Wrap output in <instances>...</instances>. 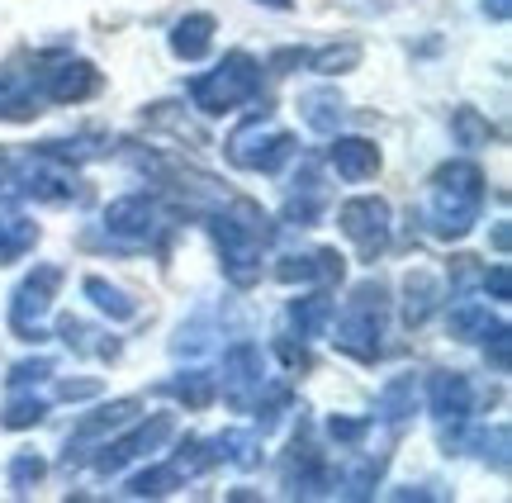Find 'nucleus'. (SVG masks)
I'll list each match as a JSON object with an SVG mask.
<instances>
[{"mask_svg":"<svg viewBox=\"0 0 512 503\" xmlns=\"http://www.w3.org/2000/svg\"><path fill=\"white\" fill-rule=\"evenodd\" d=\"M328 162L342 181L356 186V181H370V176L380 171V148H375L370 138H332Z\"/></svg>","mask_w":512,"mask_h":503,"instance_id":"obj_20","label":"nucleus"},{"mask_svg":"<svg viewBox=\"0 0 512 503\" xmlns=\"http://www.w3.org/2000/svg\"><path fill=\"white\" fill-rule=\"evenodd\" d=\"M181 470L171 466V461H162V466H147V470H138L133 480H128V494L133 499H166V494H176L181 489Z\"/></svg>","mask_w":512,"mask_h":503,"instance_id":"obj_32","label":"nucleus"},{"mask_svg":"<svg viewBox=\"0 0 512 503\" xmlns=\"http://www.w3.org/2000/svg\"><path fill=\"white\" fill-rule=\"evenodd\" d=\"M43 105V67H24V62H10L5 72H0V119H15V124H24V119H34V114Z\"/></svg>","mask_w":512,"mask_h":503,"instance_id":"obj_14","label":"nucleus"},{"mask_svg":"<svg viewBox=\"0 0 512 503\" xmlns=\"http://www.w3.org/2000/svg\"><path fill=\"white\" fill-rule=\"evenodd\" d=\"M43 475H48V461L34 456V451H19L15 461H10V489H15V499H29Z\"/></svg>","mask_w":512,"mask_h":503,"instance_id":"obj_39","label":"nucleus"},{"mask_svg":"<svg viewBox=\"0 0 512 503\" xmlns=\"http://www.w3.org/2000/svg\"><path fill=\"white\" fill-rule=\"evenodd\" d=\"M38 243V224L24 214H0V266H15Z\"/></svg>","mask_w":512,"mask_h":503,"instance_id":"obj_29","label":"nucleus"},{"mask_svg":"<svg viewBox=\"0 0 512 503\" xmlns=\"http://www.w3.org/2000/svg\"><path fill=\"white\" fill-rule=\"evenodd\" d=\"M38 152L53 157V162H67V167H81V162H95V157H110V138H100V133L48 138V143H38Z\"/></svg>","mask_w":512,"mask_h":503,"instance_id":"obj_27","label":"nucleus"},{"mask_svg":"<svg viewBox=\"0 0 512 503\" xmlns=\"http://www.w3.org/2000/svg\"><path fill=\"white\" fill-rule=\"evenodd\" d=\"M479 209H484V171L475 162H441L427 195V233L456 243L479 224Z\"/></svg>","mask_w":512,"mask_h":503,"instance_id":"obj_2","label":"nucleus"},{"mask_svg":"<svg viewBox=\"0 0 512 503\" xmlns=\"http://www.w3.org/2000/svg\"><path fill=\"white\" fill-rule=\"evenodd\" d=\"M484 15H489V19H498V24H503V19L512 15V0H484Z\"/></svg>","mask_w":512,"mask_h":503,"instance_id":"obj_47","label":"nucleus"},{"mask_svg":"<svg viewBox=\"0 0 512 503\" xmlns=\"http://www.w3.org/2000/svg\"><path fill=\"white\" fill-rule=\"evenodd\" d=\"M152 394L181 399L185 409H209L214 394H219V385H214L209 371H181V375H171V380H162V385H152Z\"/></svg>","mask_w":512,"mask_h":503,"instance_id":"obj_26","label":"nucleus"},{"mask_svg":"<svg viewBox=\"0 0 512 503\" xmlns=\"http://www.w3.org/2000/svg\"><path fill=\"white\" fill-rule=\"evenodd\" d=\"M384 475V456H351L342 470H332V494L337 499H375Z\"/></svg>","mask_w":512,"mask_h":503,"instance_id":"obj_22","label":"nucleus"},{"mask_svg":"<svg viewBox=\"0 0 512 503\" xmlns=\"http://www.w3.org/2000/svg\"><path fill=\"white\" fill-rule=\"evenodd\" d=\"M209 447H214V456H219V461H233L238 470H256V466H261V432L223 428Z\"/></svg>","mask_w":512,"mask_h":503,"instance_id":"obj_28","label":"nucleus"},{"mask_svg":"<svg viewBox=\"0 0 512 503\" xmlns=\"http://www.w3.org/2000/svg\"><path fill=\"white\" fill-rule=\"evenodd\" d=\"M214 337H219V328L209 323V314L190 318V323H181V333H176V342H171V352L176 356H200L214 347Z\"/></svg>","mask_w":512,"mask_h":503,"instance_id":"obj_37","label":"nucleus"},{"mask_svg":"<svg viewBox=\"0 0 512 503\" xmlns=\"http://www.w3.org/2000/svg\"><path fill=\"white\" fill-rule=\"evenodd\" d=\"M446 323H451V337H460V342H484L498 328V318L484 304H475V299H460Z\"/></svg>","mask_w":512,"mask_h":503,"instance_id":"obj_30","label":"nucleus"},{"mask_svg":"<svg viewBox=\"0 0 512 503\" xmlns=\"http://www.w3.org/2000/svg\"><path fill=\"white\" fill-rule=\"evenodd\" d=\"M57 342L67 347L72 356H95V361H119V337L100 333V328H91V323H81V318H57Z\"/></svg>","mask_w":512,"mask_h":503,"instance_id":"obj_19","label":"nucleus"},{"mask_svg":"<svg viewBox=\"0 0 512 503\" xmlns=\"http://www.w3.org/2000/svg\"><path fill=\"white\" fill-rule=\"evenodd\" d=\"M332 295L328 290H313V295H299L290 304V333L299 337V342H313V337H323L328 333V323H332Z\"/></svg>","mask_w":512,"mask_h":503,"instance_id":"obj_24","label":"nucleus"},{"mask_svg":"<svg viewBox=\"0 0 512 503\" xmlns=\"http://www.w3.org/2000/svg\"><path fill=\"white\" fill-rule=\"evenodd\" d=\"M280 489H285V499H328L332 494V466H328V456L313 447L304 409H299L294 442L285 447V456H280Z\"/></svg>","mask_w":512,"mask_h":503,"instance_id":"obj_6","label":"nucleus"},{"mask_svg":"<svg viewBox=\"0 0 512 503\" xmlns=\"http://www.w3.org/2000/svg\"><path fill=\"white\" fill-rule=\"evenodd\" d=\"M384 309H389V290H384V280H361L356 290H351L347 309L337 314V328H332V347L351 361H361V366H375L384 352Z\"/></svg>","mask_w":512,"mask_h":503,"instance_id":"obj_3","label":"nucleus"},{"mask_svg":"<svg viewBox=\"0 0 512 503\" xmlns=\"http://www.w3.org/2000/svg\"><path fill=\"white\" fill-rule=\"evenodd\" d=\"M57 290H62V266H34L29 276L15 285L10 295V333L19 342H43V318L53 309Z\"/></svg>","mask_w":512,"mask_h":503,"instance_id":"obj_7","label":"nucleus"},{"mask_svg":"<svg viewBox=\"0 0 512 503\" xmlns=\"http://www.w3.org/2000/svg\"><path fill=\"white\" fill-rule=\"evenodd\" d=\"M337 224H342V233L356 243L361 261L384 257V247L394 238V214H389V200H380V195H356V200H347V205L337 209Z\"/></svg>","mask_w":512,"mask_h":503,"instance_id":"obj_8","label":"nucleus"},{"mask_svg":"<svg viewBox=\"0 0 512 503\" xmlns=\"http://www.w3.org/2000/svg\"><path fill=\"white\" fill-rule=\"evenodd\" d=\"M176 432V418L171 413H152L147 423H138L133 432H124V437H114V442H100L91 456L95 475H119L124 466H133L138 456H147V451H157Z\"/></svg>","mask_w":512,"mask_h":503,"instance_id":"obj_10","label":"nucleus"},{"mask_svg":"<svg viewBox=\"0 0 512 503\" xmlns=\"http://www.w3.org/2000/svg\"><path fill=\"white\" fill-rule=\"evenodd\" d=\"M138 409H143V399H110L105 409H95L91 418H81L72 428V437H67V451H62V466H81L86 456H91L110 432L128 428L133 418H138Z\"/></svg>","mask_w":512,"mask_h":503,"instance_id":"obj_12","label":"nucleus"},{"mask_svg":"<svg viewBox=\"0 0 512 503\" xmlns=\"http://www.w3.org/2000/svg\"><path fill=\"white\" fill-rule=\"evenodd\" d=\"M100 86H105V76L95 72V62H86V57H57L43 72V100H53V105H81Z\"/></svg>","mask_w":512,"mask_h":503,"instance_id":"obj_13","label":"nucleus"},{"mask_svg":"<svg viewBox=\"0 0 512 503\" xmlns=\"http://www.w3.org/2000/svg\"><path fill=\"white\" fill-rule=\"evenodd\" d=\"M323 205H328V190H323L318 167H313V162H299V176L290 181V195H285V224L313 228L323 219Z\"/></svg>","mask_w":512,"mask_h":503,"instance_id":"obj_17","label":"nucleus"},{"mask_svg":"<svg viewBox=\"0 0 512 503\" xmlns=\"http://www.w3.org/2000/svg\"><path fill=\"white\" fill-rule=\"evenodd\" d=\"M214 15H204V10H195V15H185L171 24V53L181 57V62H200V57H209V48H214Z\"/></svg>","mask_w":512,"mask_h":503,"instance_id":"obj_23","label":"nucleus"},{"mask_svg":"<svg viewBox=\"0 0 512 503\" xmlns=\"http://www.w3.org/2000/svg\"><path fill=\"white\" fill-rule=\"evenodd\" d=\"M299 114H304V124H309L313 133L332 138V133L342 129V114H347V105H342V95L332 91V86H318V91L299 95Z\"/></svg>","mask_w":512,"mask_h":503,"instance_id":"obj_25","label":"nucleus"},{"mask_svg":"<svg viewBox=\"0 0 512 503\" xmlns=\"http://www.w3.org/2000/svg\"><path fill=\"white\" fill-rule=\"evenodd\" d=\"M508 347H512L508 323H498L494 333L484 337V352H489V361H494V371H508Z\"/></svg>","mask_w":512,"mask_h":503,"instance_id":"obj_42","label":"nucleus"},{"mask_svg":"<svg viewBox=\"0 0 512 503\" xmlns=\"http://www.w3.org/2000/svg\"><path fill=\"white\" fill-rule=\"evenodd\" d=\"M43 418H48V404H43V399H34V394H19V390H15V399L5 404V413H0V423H5L10 432L38 428Z\"/></svg>","mask_w":512,"mask_h":503,"instance_id":"obj_38","label":"nucleus"},{"mask_svg":"<svg viewBox=\"0 0 512 503\" xmlns=\"http://www.w3.org/2000/svg\"><path fill=\"white\" fill-rule=\"evenodd\" d=\"M451 133H456L460 148H489V143H494V124L479 110H470V105H460V110L451 114Z\"/></svg>","mask_w":512,"mask_h":503,"instance_id":"obj_35","label":"nucleus"},{"mask_svg":"<svg viewBox=\"0 0 512 503\" xmlns=\"http://www.w3.org/2000/svg\"><path fill=\"white\" fill-rule=\"evenodd\" d=\"M266 352L256 342H233L223 352V399L233 413H252L256 394L266 390Z\"/></svg>","mask_w":512,"mask_h":503,"instance_id":"obj_11","label":"nucleus"},{"mask_svg":"<svg viewBox=\"0 0 512 503\" xmlns=\"http://www.w3.org/2000/svg\"><path fill=\"white\" fill-rule=\"evenodd\" d=\"M256 5H271V10H294V0H256Z\"/></svg>","mask_w":512,"mask_h":503,"instance_id":"obj_49","label":"nucleus"},{"mask_svg":"<svg viewBox=\"0 0 512 503\" xmlns=\"http://www.w3.org/2000/svg\"><path fill=\"white\" fill-rule=\"evenodd\" d=\"M484 290L494 299H512V271H508V261H498V266H489L484 271Z\"/></svg>","mask_w":512,"mask_h":503,"instance_id":"obj_44","label":"nucleus"},{"mask_svg":"<svg viewBox=\"0 0 512 503\" xmlns=\"http://www.w3.org/2000/svg\"><path fill=\"white\" fill-rule=\"evenodd\" d=\"M427 413L437 423H470L475 413V385L460 371H432L427 375Z\"/></svg>","mask_w":512,"mask_h":503,"instance_id":"obj_15","label":"nucleus"},{"mask_svg":"<svg viewBox=\"0 0 512 503\" xmlns=\"http://www.w3.org/2000/svg\"><path fill=\"white\" fill-rule=\"evenodd\" d=\"M294 394L290 385H280V380H266V390L256 394L252 404V418H256V432H275L280 423H285V413H290Z\"/></svg>","mask_w":512,"mask_h":503,"instance_id":"obj_31","label":"nucleus"},{"mask_svg":"<svg viewBox=\"0 0 512 503\" xmlns=\"http://www.w3.org/2000/svg\"><path fill=\"white\" fill-rule=\"evenodd\" d=\"M57 366H53V356H34V361H15L10 366V375H5V385L10 390H29V385H38V380H48Z\"/></svg>","mask_w":512,"mask_h":503,"instance_id":"obj_40","label":"nucleus"},{"mask_svg":"<svg viewBox=\"0 0 512 503\" xmlns=\"http://www.w3.org/2000/svg\"><path fill=\"white\" fill-rule=\"evenodd\" d=\"M261 95V62L252 53H228L214 67V72H204L190 81V100H195V110L209 114V119H219V114L238 110L247 100Z\"/></svg>","mask_w":512,"mask_h":503,"instance_id":"obj_4","label":"nucleus"},{"mask_svg":"<svg viewBox=\"0 0 512 503\" xmlns=\"http://www.w3.org/2000/svg\"><path fill=\"white\" fill-rule=\"evenodd\" d=\"M57 394L72 404V399H95V394H100V385H95V380H67V385H62Z\"/></svg>","mask_w":512,"mask_h":503,"instance_id":"obj_46","label":"nucleus"},{"mask_svg":"<svg viewBox=\"0 0 512 503\" xmlns=\"http://www.w3.org/2000/svg\"><path fill=\"white\" fill-rule=\"evenodd\" d=\"M275 352H280V361H285L294 375H299V371H313V356L304 352V342H294V337H280V342H275Z\"/></svg>","mask_w":512,"mask_h":503,"instance_id":"obj_43","label":"nucleus"},{"mask_svg":"<svg viewBox=\"0 0 512 503\" xmlns=\"http://www.w3.org/2000/svg\"><path fill=\"white\" fill-rule=\"evenodd\" d=\"M370 432V418H347V413H332L328 418V437L337 447H361Z\"/></svg>","mask_w":512,"mask_h":503,"instance_id":"obj_41","label":"nucleus"},{"mask_svg":"<svg viewBox=\"0 0 512 503\" xmlns=\"http://www.w3.org/2000/svg\"><path fill=\"white\" fill-rule=\"evenodd\" d=\"M347 276V257L337 247H313V252H294V257L275 261V280L280 285H309V280H323V285H337Z\"/></svg>","mask_w":512,"mask_h":503,"instance_id":"obj_16","label":"nucleus"},{"mask_svg":"<svg viewBox=\"0 0 512 503\" xmlns=\"http://www.w3.org/2000/svg\"><path fill=\"white\" fill-rule=\"evenodd\" d=\"M494 247H498V252H508V247H512V233H508V224H498V228H494Z\"/></svg>","mask_w":512,"mask_h":503,"instance_id":"obj_48","label":"nucleus"},{"mask_svg":"<svg viewBox=\"0 0 512 503\" xmlns=\"http://www.w3.org/2000/svg\"><path fill=\"white\" fill-rule=\"evenodd\" d=\"M86 295H91V304L100 309V314H110L114 323H128V318H138V304L119 290V285H110V280H100V276H86V285H81Z\"/></svg>","mask_w":512,"mask_h":503,"instance_id":"obj_33","label":"nucleus"},{"mask_svg":"<svg viewBox=\"0 0 512 503\" xmlns=\"http://www.w3.org/2000/svg\"><path fill=\"white\" fill-rule=\"evenodd\" d=\"M105 228L110 238H119V247H147L171 228V214L152 195H124L105 209Z\"/></svg>","mask_w":512,"mask_h":503,"instance_id":"obj_9","label":"nucleus"},{"mask_svg":"<svg viewBox=\"0 0 512 503\" xmlns=\"http://www.w3.org/2000/svg\"><path fill=\"white\" fill-rule=\"evenodd\" d=\"M223 152H228V162H233V167L275 176V171L285 167L299 148H294V133L275 129L271 114L261 110V114H252L247 124H238V129H233V138L223 143Z\"/></svg>","mask_w":512,"mask_h":503,"instance_id":"obj_5","label":"nucleus"},{"mask_svg":"<svg viewBox=\"0 0 512 503\" xmlns=\"http://www.w3.org/2000/svg\"><path fill=\"white\" fill-rule=\"evenodd\" d=\"M437 304H441V280L432 276V271L418 266V271L403 276V328H408V333L437 314Z\"/></svg>","mask_w":512,"mask_h":503,"instance_id":"obj_21","label":"nucleus"},{"mask_svg":"<svg viewBox=\"0 0 512 503\" xmlns=\"http://www.w3.org/2000/svg\"><path fill=\"white\" fill-rule=\"evenodd\" d=\"M204 228H209V238L219 247V261H223V276L228 285H238V290H252L256 280H261V252L266 243L275 238V224L271 214L256 205V200H223V209L214 214H200Z\"/></svg>","mask_w":512,"mask_h":503,"instance_id":"obj_1","label":"nucleus"},{"mask_svg":"<svg viewBox=\"0 0 512 503\" xmlns=\"http://www.w3.org/2000/svg\"><path fill=\"white\" fill-rule=\"evenodd\" d=\"M304 62H309V48H280V53H271V72L285 76L294 67H304Z\"/></svg>","mask_w":512,"mask_h":503,"instance_id":"obj_45","label":"nucleus"},{"mask_svg":"<svg viewBox=\"0 0 512 503\" xmlns=\"http://www.w3.org/2000/svg\"><path fill=\"white\" fill-rule=\"evenodd\" d=\"M309 67L318 76H347L361 67V43H328V48H318L309 53Z\"/></svg>","mask_w":512,"mask_h":503,"instance_id":"obj_34","label":"nucleus"},{"mask_svg":"<svg viewBox=\"0 0 512 503\" xmlns=\"http://www.w3.org/2000/svg\"><path fill=\"white\" fill-rule=\"evenodd\" d=\"M418 413V380L413 375H394L380 394H375V423H384L389 432H403Z\"/></svg>","mask_w":512,"mask_h":503,"instance_id":"obj_18","label":"nucleus"},{"mask_svg":"<svg viewBox=\"0 0 512 503\" xmlns=\"http://www.w3.org/2000/svg\"><path fill=\"white\" fill-rule=\"evenodd\" d=\"M171 466L190 480V475H204V470L219 466V456H214V447H209L204 437H181V447H176V456H171Z\"/></svg>","mask_w":512,"mask_h":503,"instance_id":"obj_36","label":"nucleus"}]
</instances>
